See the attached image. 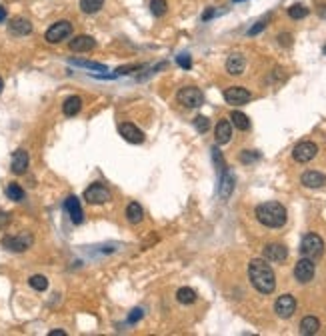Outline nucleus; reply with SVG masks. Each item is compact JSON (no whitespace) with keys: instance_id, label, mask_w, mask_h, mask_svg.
I'll use <instances>...</instances> for the list:
<instances>
[{"instance_id":"a211bd4d","label":"nucleus","mask_w":326,"mask_h":336,"mask_svg":"<svg viewBox=\"0 0 326 336\" xmlns=\"http://www.w3.org/2000/svg\"><path fill=\"white\" fill-rule=\"evenodd\" d=\"M68 46H70V50H72V52H88V50H92V48L96 46V40H94L92 36L80 34V36L72 38Z\"/></svg>"},{"instance_id":"b1692460","label":"nucleus","mask_w":326,"mask_h":336,"mask_svg":"<svg viewBox=\"0 0 326 336\" xmlns=\"http://www.w3.org/2000/svg\"><path fill=\"white\" fill-rule=\"evenodd\" d=\"M230 122L238 128V130H248L250 128V120H248V116L244 114V112H240V110H232L230 112Z\"/></svg>"},{"instance_id":"6ab92c4d","label":"nucleus","mask_w":326,"mask_h":336,"mask_svg":"<svg viewBox=\"0 0 326 336\" xmlns=\"http://www.w3.org/2000/svg\"><path fill=\"white\" fill-rule=\"evenodd\" d=\"M244 68H246V58H244L240 52H234V54L228 56V60H226V70H228V74L238 76V74L244 72Z\"/></svg>"},{"instance_id":"c85d7f7f","label":"nucleus","mask_w":326,"mask_h":336,"mask_svg":"<svg viewBox=\"0 0 326 336\" xmlns=\"http://www.w3.org/2000/svg\"><path fill=\"white\" fill-rule=\"evenodd\" d=\"M28 284H30L34 290L44 292V290L48 288V278H46V276H42V274H34V276H30V278H28Z\"/></svg>"},{"instance_id":"4468645a","label":"nucleus","mask_w":326,"mask_h":336,"mask_svg":"<svg viewBox=\"0 0 326 336\" xmlns=\"http://www.w3.org/2000/svg\"><path fill=\"white\" fill-rule=\"evenodd\" d=\"M28 162H30V156L24 148H18L14 154H12V162H10V168L14 174H24L26 168H28Z\"/></svg>"},{"instance_id":"cd10ccee","label":"nucleus","mask_w":326,"mask_h":336,"mask_svg":"<svg viewBox=\"0 0 326 336\" xmlns=\"http://www.w3.org/2000/svg\"><path fill=\"white\" fill-rule=\"evenodd\" d=\"M6 194H8V198L14 200V202H22V200H24V190H22V186L16 184V182H10V184L6 186Z\"/></svg>"},{"instance_id":"aec40b11","label":"nucleus","mask_w":326,"mask_h":336,"mask_svg":"<svg viewBox=\"0 0 326 336\" xmlns=\"http://www.w3.org/2000/svg\"><path fill=\"white\" fill-rule=\"evenodd\" d=\"M214 134H216V144H226V142H230V138H232V122H230V120H220V122L216 124Z\"/></svg>"},{"instance_id":"423d86ee","label":"nucleus","mask_w":326,"mask_h":336,"mask_svg":"<svg viewBox=\"0 0 326 336\" xmlns=\"http://www.w3.org/2000/svg\"><path fill=\"white\" fill-rule=\"evenodd\" d=\"M32 242H34V238L28 232L14 234V236H4L2 238V246L6 250H10V252H26L32 246Z\"/></svg>"},{"instance_id":"f03ea898","label":"nucleus","mask_w":326,"mask_h":336,"mask_svg":"<svg viewBox=\"0 0 326 336\" xmlns=\"http://www.w3.org/2000/svg\"><path fill=\"white\" fill-rule=\"evenodd\" d=\"M256 220L268 228H280L286 224V208L280 202H262L254 210Z\"/></svg>"},{"instance_id":"ddd939ff","label":"nucleus","mask_w":326,"mask_h":336,"mask_svg":"<svg viewBox=\"0 0 326 336\" xmlns=\"http://www.w3.org/2000/svg\"><path fill=\"white\" fill-rule=\"evenodd\" d=\"M264 258L268 262H284L288 258V248L284 244H278V242L266 244L264 246Z\"/></svg>"},{"instance_id":"4c0bfd02","label":"nucleus","mask_w":326,"mask_h":336,"mask_svg":"<svg viewBox=\"0 0 326 336\" xmlns=\"http://www.w3.org/2000/svg\"><path fill=\"white\" fill-rule=\"evenodd\" d=\"M278 42H280V46H290L292 44V34H278Z\"/></svg>"},{"instance_id":"37998d69","label":"nucleus","mask_w":326,"mask_h":336,"mask_svg":"<svg viewBox=\"0 0 326 336\" xmlns=\"http://www.w3.org/2000/svg\"><path fill=\"white\" fill-rule=\"evenodd\" d=\"M48 336H66V332L64 330H52V332H48Z\"/></svg>"},{"instance_id":"c03bdc74","label":"nucleus","mask_w":326,"mask_h":336,"mask_svg":"<svg viewBox=\"0 0 326 336\" xmlns=\"http://www.w3.org/2000/svg\"><path fill=\"white\" fill-rule=\"evenodd\" d=\"M318 14H320L322 18H326V4H322V6L318 8Z\"/></svg>"},{"instance_id":"c756f323","label":"nucleus","mask_w":326,"mask_h":336,"mask_svg":"<svg viewBox=\"0 0 326 336\" xmlns=\"http://www.w3.org/2000/svg\"><path fill=\"white\" fill-rule=\"evenodd\" d=\"M150 10H152L154 16H164L166 10H168L166 0H150Z\"/></svg>"},{"instance_id":"a19ab883","label":"nucleus","mask_w":326,"mask_h":336,"mask_svg":"<svg viewBox=\"0 0 326 336\" xmlns=\"http://www.w3.org/2000/svg\"><path fill=\"white\" fill-rule=\"evenodd\" d=\"M8 222H10V214H8V212H2V210H0V228H4Z\"/></svg>"},{"instance_id":"39448f33","label":"nucleus","mask_w":326,"mask_h":336,"mask_svg":"<svg viewBox=\"0 0 326 336\" xmlns=\"http://www.w3.org/2000/svg\"><path fill=\"white\" fill-rule=\"evenodd\" d=\"M176 100H178L182 106H186V108H198V106L204 104V94H202V90L196 88V86H184V88L178 90Z\"/></svg>"},{"instance_id":"0eeeda50","label":"nucleus","mask_w":326,"mask_h":336,"mask_svg":"<svg viewBox=\"0 0 326 336\" xmlns=\"http://www.w3.org/2000/svg\"><path fill=\"white\" fill-rule=\"evenodd\" d=\"M84 200H86L88 204H104V202L110 200V190H108L106 186L94 182V184H90V186L84 190Z\"/></svg>"},{"instance_id":"09e8293b","label":"nucleus","mask_w":326,"mask_h":336,"mask_svg":"<svg viewBox=\"0 0 326 336\" xmlns=\"http://www.w3.org/2000/svg\"><path fill=\"white\" fill-rule=\"evenodd\" d=\"M322 50H324V54H326V46H324V48H322Z\"/></svg>"},{"instance_id":"ea45409f","label":"nucleus","mask_w":326,"mask_h":336,"mask_svg":"<svg viewBox=\"0 0 326 336\" xmlns=\"http://www.w3.org/2000/svg\"><path fill=\"white\" fill-rule=\"evenodd\" d=\"M140 318H142V310H140V308H134V310L130 312V316H128V322L134 324V322L140 320Z\"/></svg>"},{"instance_id":"9b49d317","label":"nucleus","mask_w":326,"mask_h":336,"mask_svg":"<svg viewBox=\"0 0 326 336\" xmlns=\"http://www.w3.org/2000/svg\"><path fill=\"white\" fill-rule=\"evenodd\" d=\"M250 98H252V94L246 88H242V86H230V88L224 90V100L228 104H234V106L246 104Z\"/></svg>"},{"instance_id":"5701e85b","label":"nucleus","mask_w":326,"mask_h":336,"mask_svg":"<svg viewBox=\"0 0 326 336\" xmlns=\"http://www.w3.org/2000/svg\"><path fill=\"white\" fill-rule=\"evenodd\" d=\"M80 108H82V98L80 96H68L64 100V104H62V112L66 116H76L80 112Z\"/></svg>"},{"instance_id":"79ce46f5","label":"nucleus","mask_w":326,"mask_h":336,"mask_svg":"<svg viewBox=\"0 0 326 336\" xmlns=\"http://www.w3.org/2000/svg\"><path fill=\"white\" fill-rule=\"evenodd\" d=\"M212 16H214V10H212V8H208V10L202 14V20H210Z\"/></svg>"},{"instance_id":"4be33fe9","label":"nucleus","mask_w":326,"mask_h":336,"mask_svg":"<svg viewBox=\"0 0 326 336\" xmlns=\"http://www.w3.org/2000/svg\"><path fill=\"white\" fill-rule=\"evenodd\" d=\"M318 328H320V320L316 316H304L302 322H300V334H304V336L316 334Z\"/></svg>"},{"instance_id":"f257e3e1","label":"nucleus","mask_w":326,"mask_h":336,"mask_svg":"<svg viewBox=\"0 0 326 336\" xmlns=\"http://www.w3.org/2000/svg\"><path fill=\"white\" fill-rule=\"evenodd\" d=\"M248 278L260 294H272L276 288V276L266 258H254L248 264Z\"/></svg>"},{"instance_id":"f8f14e48","label":"nucleus","mask_w":326,"mask_h":336,"mask_svg":"<svg viewBox=\"0 0 326 336\" xmlns=\"http://www.w3.org/2000/svg\"><path fill=\"white\" fill-rule=\"evenodd\" d=\"M118 132H120V136H122L126 142H130V144H142V142H144L142 130H140L138 126H134L132 122L120 124V126H118Z\"/></svg>"},{"instance_id":"7ed1b4c3","label":"nucleus","mask_w":326,"mask_h":336,"mask_svg":"<svg viewBox=\"0 0 326 336\" xmlns=\"http://www.w3.org/2000/svg\"><path fill=\"white\" fill-rule=\"evenodd\" d=\"M300 252H302V256H306L310 260H316L324 254V240L318 234L308 232L300 242Z\"/></svg>"},{"instance_id":"72a5a7b5","label":"nucleus","mask_w":326,"mask_h":336,"mask_svg":"<svg viewBox=\"0 0 326 336\" xmlns=\"http://www.w3.org/2000/svg\"><path fill=\"white\" fill-rule=\"evenodd\" d=\"M260 158V154L256 152V150H244L242 154H240V160L244 162V164H250V162H256Z\"/></svg>"},{"instance_id":"a878e982","label":"nucleus","mask_w":326,"mask_h":336,"mask_svg":"<svg viewBox=\"0 0 326 336\" xmlns=\"http://www.w3.org/2000/svg\"><path fill=\"white\" fill-rule=\"evenodd\" d=\"M104 6V0H80V10L84 14H96Z\"/></svg>"},{"instance_id":"f3484780","label":"nucleus","mask_w":326,"mask_h":336,"mask_svg":"<svg viewBox=\"0 0 326 336\" xmlns=\"http://www.w3.org/2000/svg\"><path fill=\"white\" fill-rule=\"evenodd\" d=\"M300 182L306 186V188H322L326 184V176L322 172H316V170H306L302 176H300Z\"/></svg>"},{"instance_id":"f704fd0d","label":"nucleus","mask_w":326,"mask_h":336,"mask_svg":"<svg viewBox=\"0 0 326 336\" xmlns=\"http://www.w3.org/2000/svg\"><path fill=\"white\" fill-rule=\"evenodd\" d=\"M212 158H214V164L218 166V170H220V172H224V170H226V164H224V160H222V154H220V150H218L216 146L212 148Z\"/></svg>"},{"instance_id":"7c9ffc66","label":"nucleus","mask_w":326,"mask_h":336,"mask_svg":"<svg viewBox=\"0 0 326 336\" xmlns=\"http://www.w3.org/2000/svg\"><path fill=\"white\" fill-rule=\"evenodd\" d=\"M288 16H290L292 20H300V18L308 16V8H306L304 4H292V6L288 8Z\"/></svg>"},{"instance_id":"58836bf2","label":"nucleus","mask_w":326,"mask_h":336,"mask_svg":"<svg viewBox=\"0 0 326 336\" xmlns=\"http://www.w3.org/2000/svg\"><path fill=\"white\" fill-rule=\"evenodd\" d=\"M140 68V64H130V66H122V68H118L116 70V74H130L132 70H138Z\"/></svg>"},{"instance_id":"2eb2a0df","label":"nucleus","mask_w":326,"mask_h":336,"mask_svg":"<svg viewBox=\"0 0 326 336\" xmlns=\"http://www.w3.org/2000/svg\"><path fill=\"white\" fill-rule=\"evenodd\" d=\"M64 208H66V212H68V216H70V220H72L74 224H82L84 212H82L80 200H78L76 196H68L66 202H64Z\"/></svg>"},{"instance_id":"393cba45","label":"nucleus","mask_w":326,"mask_h":336,"mask_svg":"<svg viewBox=\"0 0 326 336\" xmlns=\"http://www.w3.org/2000/svg\"><path fill=\"white\" fill-rule=\"evenodd\" d=\"M142 208H140V204L138 202H130L128 206H126V220L130 222V224H138V222H142Z\"/></svg>"},{"instance_id":"de8ad7c7","label":"nucleus","mask_w":326,"mask_h":336,"mask_svg":"<svg viewBox=\"0 0 326 336\" xmlns=\"http://www.w3.org/2000/svg\"><path fill=\"white\" fill-rule=\"evenodd\" d=\"M232 2H244V0H232Z\"/></svg>"},{"instance_id":"473e14b6","label":"nucleus","mask_w":326,"mask_h":336,"mask_svg":"<svg viewBox=\"0 0 326 336\" xmlns=\"http://www.w3.org/2000/svg\"><path fill=\"white\" fill-rule=\"evenodd\" d=\"M194 128H196L200 134H204V132H208V128H210V120H208L206 116H196V118H194Z\"/></svg>"},{"instance_id":"a18cd8bd","label":"nucleus","mask_w":326,"mask_h":336,"mask_svg":"<svg viewBox=\"0 0 326 336\" xmlns=\"http://www.w3.org/2000/svg\"><path fill=\"white\" fill-rule=\"evenodd\" d=\"M4 18H6V10H4L2 6H0V22H2Z\"/></svg>"},{"instance_id":"2f4dec72","label":"nucleus","mask_w":326,"mask_h":336,"mask_svg":"<svg viewBox=\"0 0 326 336\" xmlns=\"http://www.w3.org/2000/svg\"><path fill=\"white\" fill-rule=\"evenodd\" d=\"M76 66H82V68H90V70H96V72H106V66L100 64V62H90V60H72Z\"/></svg>"},{"instance_id":"dca6fc26","label":"nucleus","mask_w":326,"mask_h":336,"mask_svg":"<svg viewBox=\"0 0 326 336\" xmlns=\"http://www.w3.org/2000/svg\"><path fill=\"white\" fill-rule=\"evenodd\" d=\"M8 30H10V34H14V36H26V34L32 32V22H30L28 18L16 16V18H12V20L8 22Z\"/></svg>"},{"instance_id":"6e6552de","label":"nucleus","mask_w":326,"mask_h":336,"mask_svg":"<svg viewBox=\"0 0 326 336\" xmlns=\"http://www.w3.org/2000/svg\"><path fill=\"white\" fill-rule=\"evenodd\" d=\"M314 272H316V266H314V260H310V258H300L298 262H296V266H294V278L298 280V282H302V284H306V282H310L312 278H314Z\"/></svg>"},{"instance_id":"1a4fd4ad","label":"nucleus","mask_w":326,"mask_h":336,"mask_svg":"<svg viewBox=\"0 0 326 336\" xmlns=\"http://www.w3.org/2000/svg\"><path fill=\"white\" fill-rule=\"evenodd\" d=\"M318 154V146L314 144V142H310V140H304V142H298L296 146H294V150H292V156H294V160L296 162H310L314 156Z\"/></svg>"},{"instance_id":"e433bc0d","label":"nucleus","mask_w":326,"mask_h":336,"mask_svg":"<svg viewBox=\"0 0 326 336\" xmlns=\"http://www.w3.org/2000/svg\"><path fill=\"white\" fill-rule=\"evenodd\" d=\"M264 28H266V22H264V20H260V22H256V24H254V26H252V28L248 30V36H254V34L262 32Z\"/></svg>"},{"instance_id":"49530a36","label":"nucleus","mask_w":326,"mask_h":336,"mask_svg":"<svg viewBox=\"0 0 326 336\" xmlns=\"http://www.w3.org/2000/svg\"><path fill=\"white\" fill-rule=\"evenodd\" d=\"M2 90H4V80L0 78V92H2Z\"/></svg>"},{"instance_id":"20e7f679","label":"nucleus","mask_w":326,"mask_h":336,"mask_svg":"<svg viewBox=\"0 0 326 336\" xmlns=\"http://www.w3.org/2000/svg\"><path fill=\"white\" fill-rule=\"evenodd\" d=\"M70 34H72V22H70V20H58V22H54V24L46 30L44 40H46L48 44H58V42L66 40Z\"/></svg>"},{"instance_id":"9d476101","label":"nucleus","mask_w":326,"mask_h":336,"mask_svg":"<svg viewBox=\"0 0 326 336\" xmlns=\"http://www.w3.org/2000/svg\"><path fill=\"white\" fill-rule=\"evenodd\" d=\"M274 312L280 316V318H290L294 312H296V298L292 294H282L278 296L276 304H274Z\"/></svg>"},{"instance_id":"412c9836","label":"nucleus","mask_w":326,"mask_h":336,"mask_svg":"<svg viewBox=\"0 0 326 336\" xmlns=\"http://www.w3.org/2000/svg\"><path fill=\"white\" fill-rule=\"evenodd\" d=\"M232 190H234V176H232L228 170H224V172H222V178H220V198H222V200H228L230 194H232Z\"/></svg>"},{"instance_id":"c9c22d12","label":"nucleus","mask_w":326,"mask_h":336,"mask_svg":"<svg viewBox=\"0 0 326 336\" xmlns=\"http://www.w3.org/2000/svg\"><path fill=\"white\" fill-rule=\"evenodd\" d=\"M176 62H178V66H180V68H184V70H190V68H192V60H190V56H188V54H180V56H176Z\"/></svg>"},{"instance_id":"bb28decb","label":"nucleus","mask_w":326,"mask_h":336,"mask_svg":"<svg viewBox=\"0 0 326 336\" xmlns=\"http://www.w3.org/2000/svg\"><path fill=\"white\" fill-rule=\"evenodd\" d=\"M176 300L180 304H192V302H196V292L192 288H188V286H182L176 292Z\"/></svg>"}]
</instances>
